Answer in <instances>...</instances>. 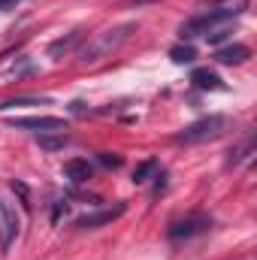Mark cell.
Here are the masks:
<instances>
[{"label": "cell", "mask_w": 257, "mask_h": 260, "mask_svg": "<svg viewBox=\"0 0 257 260\" xmlns=\"http://www.w3.org/2000/svg\"><path fill=\"white\" fill-rule=\"evenodd\" d=\"M82 40V30H73V34H67V37H61V40H55L52 46H49V55L52 58H61V55H67L76 43Z\"/></svg>", "instance_id": "7c38bea8"}, {"label": "cell", "mask_w": 257, "mask_h": 260, "mask_svg": "<svg viewBox=\"0 0 257 260\" xmlns=\"http://www.w3.org/2000/svg\"><path fill=\"white\" fill-rule=\"evenodd\" d=\"M212 230V218L209 215H185V218H179V221H173L170 224V239L173 242H188V239H197V236H206Z\"/></svg>", "instance_id": "277c9868"}, {"label": "cell", "mask_w": 257, "mask_h": 260, "mask_svg": "<svg viewBox=\"0 0 257 260\" xmlns=\"http://www.w3.org/2000/svg\"><path fill=\"white\" fill-rule=\"evenodd\" d=\"M21 0H0V12H6V9H15Z\"/></svg>", "instance_id": "ffe728a7"}, {"label": "cell", "mask_w": 257, "mask_h": 260, "mask_svg": "<svg viewBox=\"0 0 257 260\" xmlns=\"http://www.w3.org/2000/svg\"><path fill=\"white\" fill-rule=\"evenodd\" d=\"M18 227H21L18 212H15L6 200H0V251H3V254L15 245V239H18Z\"/></svg>", "instance_id": "5b68a950"}, {"label": "cell", "mask_w": 257, "mask_h": 260, "mask_svg": "<svg viewBox=\"0 0 257 260\" xmlns=\"http://www.w3.org/2000/svg\"><path fill=\"white\" fill-rule=\"evenodd\" d=\"M9 127L15 130H40V133H64L67 121L58 115H30V118H9Z\"/></svg>", "instance_id": "8992f818"}, {"label": "cell", "mask_w": 257, "mask_h": 260, "mask_svg": "<svg viewBox=\"0 0 257 260\" xmlns=\"http://www.w3.org/2000/svg\"><path fill=\"white\" fill-rule=\"evenodd\" d=\"M191 85L194 88H200V91H224V82H221V76L215 73V70H209V67H197L191 73Z\"/></svg>", "instance_id": "9c48e42d"}, {"label": "cell", "mask_w": 257, "mask_h": 260, "mask_svg": "<svg viewBox=\"0 0 257 260\" xmlns=\"http://www.w3.org/2000/svg\"><path fill=\"white\" fill-rule=\"evenodd\" d=\"M254 154V136H248L245 142H239L233 151H230V157H227V167H239L245 157H251Z\"/></svg>", "instance_id": "4fadbf2b"}, {"label": "cell", "mask_w": 257, "mask_h": 260, "mask_svg": "<svg viewBox=\"0 0 257 260\" xmlns=\"http://www.w3.org/2000/svg\"><path fill=\"white\" fill-rule=\"evenodd\" d=\"M67 142H70L67 133H40V136H37V145H40L43 151H61Z\"/></svg>", "instance_id": "8fae6325"}, {"label": "cell", "mask_w": 257, "mask_h": 260, "mask_svg": "<svg viewBox=\"0 0 257 260\" xmlns=\"http://www.w3.org/2000/svg\"><path fill=\"white\" fill-rule=\"evenodd\" d=\"M245 6H248V0H218V3H212L209 9H203L200 15L188 18V21L179 27V37H182V40L206 37L209 30H215V27H221V24H230Z\"/></svg>", "instance_id": "6da1fadb"}, {"label": "cell", "mask_w": 257, "mask_h": 260, "mask_svg": "<svg viewBox=\"0 0 257 260\" xmlns=\"http://www.w3.org/2000/svg\"><path fill=\"white\" fill-rule=\"evenodd\" d=\"M61 212H67V203H64V200H58V203H55V209H52V221H55V224L61 221Z\"/></svg>", "instance_id": "d6986e66"}, {"label": "cell", "mask_w": 257, "mask_h": 260, "mask_svg": "<svg viewBox=\"0 0 257 260\" xmlns=\"http://www.w3.org/2000/svg\"><path fill=\"white\" fill-rule=\"evenodd\" d=\"M170 58H173V64H194L197 52H194V46H173Z\"/></svg>", "instance_id": "2e32d148"}, {"label": "cell", "mask_w": 257, "mask_h": 260, "mask_svg": "<svg viewBox=\"0 0 257 260\" xmlns=\"http://www.w3.org/2000/svg\"><path fill=\"white\" fill-rule=\"evenodd\" d=\"M230 130V118L227 115H206L200 121H194L182 133H176L179 145H197V142H215Z\"/></svg>", "instance_id": "3957f363"}, {"label": "cell", "mask_w": 257, "mask_h": 260, "mask_svg": "<svg viewBox=\"0 0 257 260\" xmlns=\"http://www.w3.org/2000/svg\"><path fill=\"white\" fill-rule=\"evenodd\" d=\"M154 170H157V160H154V157H151V160H142V164L133 170V182H136V185H145Z\"/></svg>", "instance_id": "9a60e30c"}, {"label": "cell", "mask_w": 257, "mask_h": 260, "mask_svg": "<svg viewBox=\"0 0 257 260\" xmlns=\"http://www.w3.org/2000/svg\"><path fill=\"white\" fill-rule=\"evenodd\" d=\"M227 37H230V27H227V24H221V27H215V30H209V34H206L209 46H218V43H224Z\"/></svg>", "instance_id": "e0dca14e"}, {"label": "cell", "mask_w": 257, "mask_h": 260, "mask_svg": "<svg viewBox=\"0 0 257 260\" xmlns=\"http://www.w3.org/2000/svg\"><path fill=\"white\" fill-rule=\"evenodd\" d=\"M136 30H139V21H121V24H115V27H106V30L94 34V37L79 49V61H82V64H97V61L109 58L115 49H121V46L127 43Z\"/></svg>", "instance_id": "7a4b0ae2"}, {"label": "cell", "mask_w": 257, "mask_h": 260, "mask_svg": "<svg viewBox=\"0 0 257 260\" xmlns=\"http://www.w3.org/2000/svg\"><path fill=\"white\" fill-rule=\"evenodd\" d=\"M251 58V49L242 46V43H233V46H224L215 52V61L218 64H227V67H236V64H245Z\"/></svg>", "instance_id": "ba28073f"}, {"label": "cell", "mask_w": 257, "mask_h": 260, "mask_svg": "<svg viewBox=\"0 0 257 260\" xmlns=\"http://www.w3.org/2000/svg\"><path fill=\"white\" fill-rule=\"evenodd\" d=\"M124 203H118L115 209H100V212H88V215H79L73 224L79 227V230H94V227H103V224H112L115 218H121L124 215Z\"/></svg>", "instance_id": "52a82bcc"}, {"label": "cell", "mask_w": 257, "mask_h": 260, "mask_svg": "<svg viewBox=\"0 0 257 260\" xmlns=\"http://www.w3.org/2000/svg\"><path fill=\"white\" fill-rule=\"evenodd\" d=\"M100 164H103V167H112V170H118V167H121V157H118V154H109V151H103V154H100Z\"/></svg>", "instance_id": "ac0fdd59"}, {"label": "cell", "mask_w": 257, "mask_h": 260, "mask_svg": "<svg viewBox=\"0 0 257 260\" xmlns=\"http://www.w3.org/2000/svg\"><path fill=\"white\" fill-rule=\"evenodd\" d=\"M130 3H151V0H130Z\"/></svg>", "instance_id": "44dd1931"}, {"label": "cell", "mask_w": 257, "mask_h": 260, "mask_svg": "<svg viewBox=\"0 0 257 260\" xmlns=\"http://www.w3.org/2000/svg\"><path fill=\"white\" fill-rule=\"evenodd\" d=\"M64 176L73 182V185H85L91 176H94V167L85 160V157H70L64 164Z\"/></svg>", "instance_id": "30bf717a"}, {"label": "cell", "mask_w": 257, "mask_h": 260, "mask_svg": "<svg viewBox=\"0 0 257 260\" xmlns=\"http://www.w3.org/2000/svg\"><path fill=\"white\" fill-rule=\"evenodd\" d=\"M49 103H52L49 97H12V100L0 103V112L3 109H15V106H49Z\"/></svg>", "instance_id": "5bb4252c"}]
</instances>
